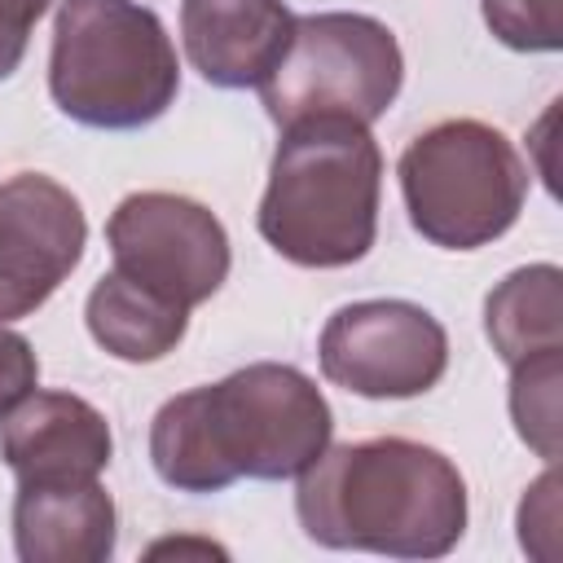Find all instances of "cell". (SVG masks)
I'll list each match as a JSON object with an SVG mask.
<instances>
[{
    "instance_id": "1",
    "label": "cell",
    "mask_w": 563,
    "mask_h": 563,
    "mask_svg": "<svg viewBox=\"0 0 563 563\" xmlns=\"http://www.w3.org/2000/svg\"><path fill=\"white\" fill-rule=\"evenodd\" d=\"M321 387L282 361H255L211 387L180 391L150 422V462L176 493H224L246 479H299L330 444Z\"/></svg>"
},
{
    "instance_id": "2",
    "label": "cell",
    "mask_w": 563,
    "mask_h": 563,
    "mask_svg": "<svg viewBox=\"0 0 563 563\" xmlns=\"http://www.w3.org/2000/svg\"><path fill=\"white\" fill-rule=\"evenodd\" d=\"M295 515L325 550L444 559L466 532V479L440 449L405 435L325 444L295 484Z\"/></svg>"
},
{
    "instance_id": "3",
    "label": "cell",
    "mask_w": 563,
    "mask_h": 563,
    "mask_svg": "<svg viewBox=\"0 0 563 563\" xmlns=\"http://www.w3.org/2000/svg\"><path fill=\"white\" fill-rule=\"evenodd\" d=\"M383 150L369 123L312 114L282 128L255 211L260 238L299 268H347L378 233Z\"/></svg>"
},
{
    "instance_id": "4",
    "label": "cell",
    "mask_w": 563,
    "mask_h": 563,
    "mask_svg": "<svg viewBox=\"0 0 563 563\" xmlns=\"http://www.w3.org/2000/svg\"><path fill=\"white\" fill-rule=\"evenodd\" d=\"M53 106L101 132H136L167 114L180 62L163 18L141 0H62L48 53Z\"/></svg>"
},
{
    "instance_id": "5",
    "label": "cell",
    "mask_w": 563,
    "mask_h": 563,
    "mask_svg": "<svg viewBox=\"0 0 563 563\" xmlns=\"http://www.w3.org/2000/svg\"><path fill=\"white\" fill-rule=\"evenodd\" d=\"M396 176L409 224L440 251L497 242L519 220L532 185L515 141L484 119H444L418 132Z\"/></svg>"
},
{
    "instance_id": "6",
    "label": "cell",
    "mask_w": 563,
    "mask_h": 563,
    "mask_svg": "<svg viewBox=\"0 0 563 563\" xmlns=\"http://www.w3.org/2000/svg\"><path fill=\"white\" fill-rule=\"evenodd\" d=\"M405 84V57L387 22L369 13H303L260 101L277 128L312 114H347L374 123Z\"/></svg>"
},
{
    "instance_id": "7",
    "label": "cell",
    "mask_w": 563,
    "mask_h": 563,
    "mask_svg": "<svg viewBox=\"0 0 563 563\" xmlns=\"http://www.w3.org/2000/svg\"><path fill=\"white\" fill-rule=\"evenodd\" d=\"M114 273L150 286L154 295L198 308L229 277V233L211 207L167 189L128 194L106 220Z\"/></svg>"
},
{
    "instance_id": "8",
    "label": "cell",
    "mask_w": 563,
    "mask_h": 563,
    "mask_svg": "<svg viewBox=\"0 0 563 563\" xmlns=\"http://www.w3.org/2000/svg\"><path fill=\"white\" fill-rule=\"evenodd\" d=\"M325 383L365 400L427 396L449 369L444 325L413 299L343 303L317 343Z\"/></svg>"
},
{
    "instance_id": "9",
    "label": "cell",
    "mask_w": 563,
    "mask_h": 563,
    "mask_svg": "<svg viewBox=\"0 0 563 563\" xmlns=\"http://www.w3.org/2000/svg\"><path fill=\"white\" fill-rule=\"evenodd\" d=\"M88 246L79 198L44 172L0 180V321H22L53 299Z\"/></svg>"
},
{
    "instance_id": "10",
    "label": "cell",
    "mask_w": 563,
    "mask_h": 563,
    "mask_svg": "<svg viewBox=\"0 0 563 563\" xmlns=\"http://www.w3.org/2000/svg\"><path fill=\"white\" fill-rule=\"evenodd\" d=\"M0 457L22 479H97L114 457L106 413L75 391H31L0 418Z\"/></svg>"
},
{
    "instance_id": "11",
    "label": "cell",
    "mask_w": 563,
    "mask_h": 563,
    "mask_svg": "<svg viewBox=\"0 0 563 563\" xmlns=\"http://www.w3.org/2000/svg\"><path fill=\"white\" fill-rule=\"evenodd\" d=\"M295 31L286 0H180L189 66L211 88H260Z\"/></svg>"
},
{
    "instance_id": "12",
    "label": "cell",
    "mask_w": 563,
    "mask_h": 563,
    "mask_svg": "<svg viewBox=\"0 0 563 563\" xmlns=\"http://www.w3.org/2000/svg\"><path fill=\"white\" fill-rule=\"evenodd\" d=\"M119 515L101 479H22L13 497V554L22 563H106Z\"/></svg>"
},
{
    "instance_id": "13",
    "label": "cell",
    "mask_w": 563,
    "mask_h": 563,
    "mask_svg": "<svg viewBox=\"0 0 563 563\" xmlns=\"http://www.w3.org/2000/svg\"><path fill=\"white\" fill-rule=\"evenodd\" d=\"M84 321L88 334L97 339V347H106L110 356L128 361V365H154L167 352H176V343L189 330V308L154 295L150 286L123 277V273H106L84 303Z\"/></svg>"
},
{
    "instance_id": "14",
    "label": "cell",
    "mask_w": 563,
    "mask_h": 563,
    "mask_svg": "<svg viewBox=\"0 0 563 563\" xmlns=\"http://www.w3.org/2000/svg\"><path fill=\"white\" fill-rule=\"evenodd\" d=\"M484 334L506 365L563 347V273L559 264H523L484 299Z\"/></svg>"
},
{
    "instance_id": "15",
    "label": "cell",
    "mask_w": 563,
    "mask_h": 563,
    "mask_svg": "<svg viewBox=\"0 0 563 563\" xmlns=\"http://www.w3.org/2000/svg\"><path fill=\"white\" fill-rule=\"evenodd\" d=\"M559 383L563 347L510 365V422L541 462L559 457Z\"/></svg>"
},
{
    "instance_id": "16",
    "label": "cell",
    "mask_w": 563,
    "mask_h": 563,
    "mask_svg": "<svg viewBox=\"0 0 563 563\" xmlns=\"http://www.w3.org/2000/svg\"><path fill=\"white\" fill-rule=\"evenodd\" d=\"M479 13L515 53H559L563 48V0H479Z\"/></svg>"
},
{
    "instance_id": "17",
    "label": "cell",
    "mask_w": 563,
    "mask_h": 563,
    "mask_svg": "<svg viewBox=\"0 0 563 563\" xmlns=\"http://www.w3.org/2000/svg\"><path fill=\"white\" fill-rule=\"evenodd\" d=\"M559 471L554 462H545V475L523 493L519 501V545L532 559H554L559 554Z\"/></svg>"
},
{
    "instance_id": "18",
    "label": "cell",
    "mask_w": 563,
    "mask_h": 563,
    "mask_svg": "<svg viewBox=\"0 0 563 563\" xmlns=\"http://www.w3.org/2000/svg\"><path fill=\"white\" fill-rule=\"evenodd\" d=\"M35 387H40V361H35L26 334H18L0 321V418L9 409H18Z\"/></svg>"
},
{
    "instance_id": "19",
    "label": "cell",
    "mask_w": 563,
    "mask_h": 563,
    "mask_svg": "<svg viewBox=\"0 0 563 563\" xmlns=\"http://www.w3.org/2000/svg\"><path fill=\"white\" fill-rule=\"evenodd\" d=\"M53 0H0V79H9L31 44V26L48 13Z\"/></svg>"
}]
</instances>
